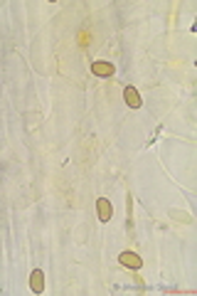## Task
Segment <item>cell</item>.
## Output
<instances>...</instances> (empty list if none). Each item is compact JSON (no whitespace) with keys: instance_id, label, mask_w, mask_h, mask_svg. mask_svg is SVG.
Wrapping results in <instances>:
<instances>
[{"instance_id":"obj_1","label":"cell","mask_w":197,"mask_h":296,"mask_svg":"<svg viewBox=\"0 0 197 296\" xmlns=\"http://www.w3.org/2000/svg\"><path fill=\"white\" fill-rule=\"evenodd\" d=\"M118 262H121V266L133 269V271H138V269L143 266V259L136 254V252H121V254H118Z\"/></svg>"},{"instance_id":"obj_2","label":"cell","mask_w":197,"mask_h":296,"mask_svg":"<svg viewBox=\"0 0 197 296\" xmlns=\"http://www.w3.org/2000/svg\"><path fill=\"white\" fill-rule=\"evenodd\" d=\"M123 101H126V106H128V109H141V106H143V99H141V94H138V89H136V87H126V89H123Z\"/></svg>"},{"instance_id":"obj_3","label":"cell","mask_w":197,"mask_h":296,"mask_svg":"<svg viewBox=\"0 0 197 296\" xmlns=\"http://www.w3.org/2000/svg\"><path fill=\"white\" fill-rule=\"evenodd\" d=\"M96 215H99L101 222H109V220H111L113 207H111V203H109L106 198H99V200H96Z\"/></svg>"},{"instance_id":"obj_4","label":"cell","mask_w":197,"mask_h":296,"mask_svg":"<svg viewBox=\"0 0 197 296\" xmlns=\"http://www.w3.org/2000/svg\"><path fill=\"white\" fill-rule=\"evenodd\" d=\"M30 289H32L35 294H42V291H45V274H42L40 269H35V271L30 274Z\"/></svg>"},{"instance_id":"obj_5","label":"cell","mask_w":197,"mask_h":296,"mask_svg":"<svg viewBox=\"0 0 197 296\" xmlns=\"http://www.w3.org/2000/svg\"><path fill=\"white\" fill-rule=\"evenodd\" d=\"M91 72H94L96 77H111L113 72H116V67H113L111 62H94V64H91Z\"/></svg>"}]
</instances>
